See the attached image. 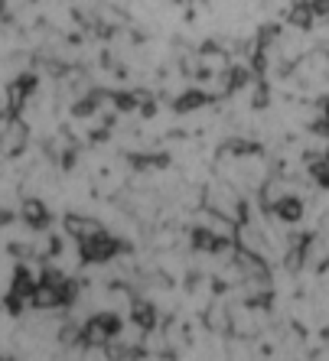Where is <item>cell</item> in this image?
Wrapping results in <instances>:
<instances>
[{
  "instance_id": "obj_5",
  "label": "cell",
  "mask_w": 329,
  "mask_h": 361,
  "mask_svg": "<svg viewBox=\"0 0 329 361\" xmlns=\"http://www.w3.org/2000/svg\"><path fill=\"white\" fill-rule=\"evenodd\" d=\"M20 215L26 219V225H30V228H42V225H46V219H49V215H46V205H42V202H36V199L26 202L23 209H20Z\"/></svg>"
},
{
  "instance_id": "obj_4",
  "label": "cell",
  "mask_w": 329,
  "mask_h": 361,
  "mask_svg": "<svg viewBox=\"0 0 329 361\" xmlns=\"http://www.w3.org/2000/svg\"><path fill=\"white\" fill-rule=\"evenodd\" d=\"M270 212H274V215H277L280 221H290V225H294V221H300V219L306 215V202L300 199V195L290 192V195H284V199H280Z\"/></svg>"
},
{
  "instance_id": "obj_3",
  "label": "cell",
  "mask_w": 329,
  "mask_h": 361,
  "mask_svg": "<svg viewBox=\"0 0 329 361\" xmlns=\"http://www.w3.org/2000/svg\"><path fill=\"white\" fill-rule=\"evenodd\" d=\"M26 140H30V127H26L23 121H10L7 130H4V137H0V153L17 157V153L26 147Z\"/></svg>"
},
{
  "instance_id": "obj_6",
  "label": "cell",
  "mask_w": 329,
  "mask_h": 361,
  "mask_svg": "<svg viewBox=\"0 0 329 361\" xmlns=\"http://www.w3.org/2000/svg\"><path fill=\"white\" fill-rule=\"evenodd\" d=\"M323 52H326V59H329V39H326V46H323Z\"/></svg>"
},
{
  "instance_id": "obj_2",
  "label": "cell",
  "mask_w": 329,
  "mask_h": 361,
  "mask_svg": "<svg viewBox=\"0 0 329 361\" xmlns=\"http://www.w3.org/2000/svg\"><path fill=\"white\" fill-rule=\"evenodd\" d=\"M66 231L76 238L78 244H82V241H88V238L102 235L104 228H102V221H98V219H88V215H78V212H72V215H66Z\"/></svg>"
},
{
  "instance_id": "obj_1",
  "label": "cell",
  "mask_w": 329,
  "mask_h": 361,
  "mask_svg": "<svg viewBox=\"0 0 329 361\" xmlns=\"http://www.w3.org/2000/svg\"><path fill=\"white\" fill-rule=\"evenodd\" d=\"M78 247H82V257L88 264H108L111 257L121 251V241L111 235V231H102V235H95V238H88V241H82Z\"/></svg>"
}]
</instances>
